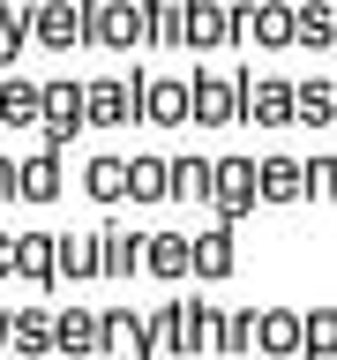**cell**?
Listing matches in <instances>:
<instances>
[{"mask_svg": "<svg viewBox=\"0 0 337 360\" xmlns=\"http://www.w3.org/2000/svg\"><path fill=\"white\" fill-rule=\"evenodd\" d=\"M38 38L67 45V38H75V15H67V8H45V15H38Z\"/></svg>", "mask_w": 337, "mask_h": 360, "instance_id": "cell-3", "label": "cell"}, {"mask_svg": "<svg viewBox=\"0 0 337 360\" xmlns=\"http://www.w3.org/2000/svg\"><path fill=\"white\" fill-rule=\"evenodd\" d=\"M150 112H157V120H173V112H187V90L157 83V90H150Z\"/></svg>", "mask_w": 337, "mask_h": 360, "instance_id": "cell-6", "label": "cell"}, {"mask_svg": "<svg viewBox=\"0 0 337 360\" xmlns=\"http://www.w3.org/2000/svg\"><path fill=\"white\" fill-rule=\"evenodd\" d=\"M98 38H105V45L135 38V15H128V8H105V15H98Z\"/></svg>", "mask_w": 337, "mask_h": 360, "instance_id": "cell-4", "label": "cell"}, {"mask_svg": "<svg viewBox=\"0 0 337 360\" xmlns=\"http://www.w3.org/2000/svg\"><path fill=\"white\" fill-rule=\"evenodd\" d=\"M90 112H98V120H120V112H128V90H120V83L90 90Z\"/></svg>", "mask_w": 337, "mask_h": 360, "instance_id": "cell-2", "label": "cell"}, {"mask_svg": "<svg viewBox=\"0 0 337 360\" xmlns=\"http://www.w3.org/2000/svg\"><path fill=\"white\" fill-rule=\"evenodd\" d=\"M38 112V90H0V120H30Z\"/></svg>", "mask_w": 337, "mask_h": 360, "instance_id": "cell-5", "label": "cell"}, {"mask_svg": "<svg viewBox=\"0 0 337 360\" xmlns=\"http://www.w3.org/2000/svg\"><path fill=\"white\" fill-rule=\"evenodd\" d=\"M22 195H53V165H30V173H15Z\"/></svg>", "mask_w": 337, "mask_h": 360, "instance_id": "cell-7", "label": "cell"}, {"mask_svg": "<svg viewBox=\"0 0 337 360\" xmlns=\"http://www.w3.org/2000/svg\"><path fill=\"white\" fill-rule=\"evenodd\" d=\"M90 98H75V90H45V112H53V135H67V128H83L75 112H83Z\"/></svg>", "mask_w": 337, "mask_h": 360, "instance_id": "cell-1", "label": "cell"}]
</instances>
